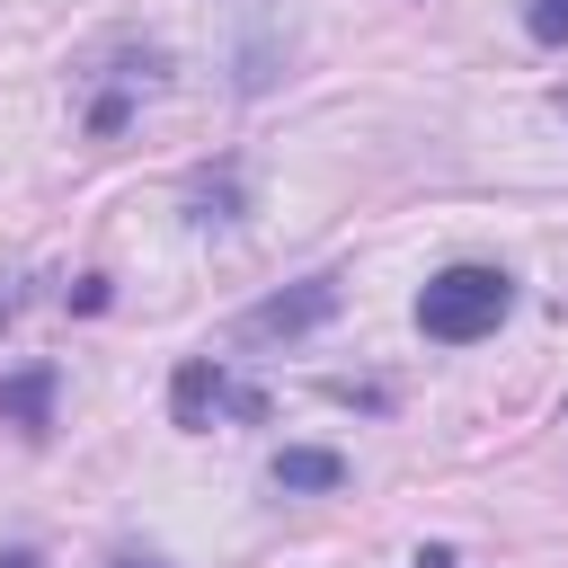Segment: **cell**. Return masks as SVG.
<instances>
[{"mask_svg":"<svg viewBox=\"0 0 568 568\" xmlns=\"http://www.w3.org/2000/svg\"><path fill=\"white\" fill-rule=\"evenodd\" d=\"M115 568H169V559H142V550H115Z\"/></svg>","mask_w":568,"mask_h":568,"instance_id":"cell-8","label":"cell"},{"mask_svg":"<svg viewBox=\"0 0 568 568\" xmlns=\"http://www.w3.org/2000/svg\"><path fill=\"white\" fill-rule=\"evenodd\" d=\"M169 417L186 426V435H204V426H266L275 417V399L257 390V382H240L231 364H213V355H186L178 364V382H169Z\"/></svg>","mask_w":568,"mask_h":568,"instance_id":"cell-2","label":"cell"},{"mask_svg":"<svg viewBox=\"0 0 568 568\" xmlns=\"http://www.w3.org/2000/svg\"><path fill=\"white\" fill-rule=\"evenodd\" d=\"M53 390H62L53 364H18V373H0V426H18L27 444H44V435H53Z\"/></svg>","mask_w":568,"mask_h":568,"instance_id":"cell-4","label":"cell"},{"mask_svg":"<svg viewBox=\"0 0 568 568\" xmlns=\"http://www.w3.org/2000/svg\"><path fill=\"white\" fill-rule=\"evenodd\" d=\"M0 568H36V550H0Z\"/></svg>","mask_w":568,"mask_h":568,"instance_id":"cell-9","label":"cell"},{"mask_svg":"<svg viewBox=\"0 0 568 568\" xmlns=\"http://www.w3.org/2000/svg\"><path fill=\"white\" fill-rule=\"evenodd\" d=\"M408 568H462V559H453V550H444V541H426V550H417V559H408Z\"/></svg>","mask_w":568,"mask_h":568,"instance_id":"cell-7","label":"cell"},{"mask_svg":"<svg viewBox=\"0 0 568 568\" xmlns=\"http://www.w3.org/2000/svg\"><path fill=\"white\" fill-rule=\"evenodd\" d=\"M524 36L532 44H568V0H524Z\"/></svg>","mask_w":568,"mask_h":568,"instance_id":"cell-6","label":"cell"},{"mask_svg":"<svg viewBox=\"0 0 568 568\" xmlns=\"http://www.w3.org/2000/svg\"><path fill=\"white\" fill-rule=\"evenodd\" d=\"M506 311H515V275H506V266H444V275H426V293H417V328H426L435 346H479Z\"/></svg>","mask_w":568,"mask_h":568,"instance_id":"cell-1","label":"cell"},{"mask_svg":"<svg viewBox=\"0 0 568 568\" xmlns=\"http://www.w3.org/2000/svg\"><path fill=\"white\" fill-rule=\"evenodd\" d=\"M337 311V275H302L293 293H266L257 311H240V337L248 346H266V337H302V328H320Z\"/></svg>","mask_w":568,"mask_h":568,"instance_id":"cell-3","label":"cell"},{"mask_svg":"<svg viewBox=\"0 0 568 568\" xmlns=\"http://www.w3.org/2000/svg\"><path fill=\"white\" fill-rule=\"evenodd\" d=\"M266 479H275L284 497H328V488H346V453H328V444H284V453L266 462Z\"/></svg>","mask_w":568,"mask_h":568,"instance_id":"cell-5","label":"cell"}]
</instances>
